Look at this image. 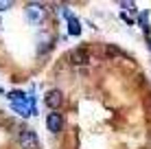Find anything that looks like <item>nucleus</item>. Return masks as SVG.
<instances>
[{"mask_svg":"<svg viewBox=\"0 0 151 149\" xmlns=\"http://www.w3.org/2000/svg\"><path fill=\"white\" fill-rule=\"evenodd\" d=\"M7 96H9V101H11V107L20 116H24V119H29L31 114L37 112L35 110V96L33 94H27V92H22V90H11Z\"/></svg>","mask_w":151,"mask_h":149,"instance_id":"f257e3e1","label":"nucleus"},{"mask_svg":"<svg viewBox=\"0 0 151 149\" xmlns=\"http://www.w3.org/2000/svg\"><path fill=\"white\" fill-rule=\"evenodd\" d=\"M18 145L20 149H40V138L31 127H22L18 134Z\"/></svg>","mask_w":151,"mask_h":149,"instance_id":"f03ea898","label":"nucleus"},{"mask_svg":"<svg viewBox=\"0 0 151 149\" xmlns=\"http://www.w3.org/2000/svg\"><path fill=\"white\" fill-rule=\"evenodd\" d=\"M24 15L31 24H42L46 18V7L42 2H29L27 9H24Z\"/></svg>","mask_w":151,"mask_h":149,"instance_id":"7ed1b4c3","label":"nucleus"},{"mask_svg":"<svg viewBox=\"0 0 151 149\" xmlns=\"http://www.w3.org/2000/svg\"><path fill=\"white\" fill-rule=\"evenodd\" d=\"M61 101H64V94H61V90H48L46 92V96H44V103L46 107H50V110H57V107H61Z\"/></svg>","mask_w":151,"mask_h":149,"instance_id":"20e7f679","label":"nucleus"},{"mask_svg":"<svg viewBox=\"0 0 151 149\" xmlns=\"http://www.w3.org/2000/svg\"><path fill=\"white\" fill-rule=\"evenodd\" d=\"M46 127H48L50 132H59L61 127H64V116L59 114V112H50L48 116H46Z\"/></svg>","mask_w":151,"mask_h":149,"instance_id":"39448f33","label":"nucleus"},{"mask_svg":"<svg viewBox=\"0 0 151 149\" xmlns=\"http://www.w3.org/2000/svg\"><path fill=\"white\" fill-rule=\"evenodd\" d=\"M64 15L68 18V35H75V37H79L81 35V22H79V18H75L68 9H64Z\"/></svg>","mask_w":151,"mask_h":149,"instance_id":"423d86ee","label":"nucleus"},{"mask_svg":"<svg viewBox=\"0 0 151 149\" xmlns=\"http://www.w3.org/2000/svg\"><path fill=\"white\" fill-rule=\"evenodd\" d=\"M70 61H72V64H86V61H88L86 48H75V50L70 53Z\"/></svg>","mask_w":151,"mask_h":149,"instance_id":"0eeeda50","label":"nucleus"},{"mask_svg":"<svg viewBox=\"0 0 151 149\" xmlns=\"http://www.w3.org/2000/svg\"><path fill=\"white\" fill-rule=\"evenodd\" d=\"M138 24L142 27V31L149 35V11H142L140 13V18H138Z\"/></svg>","mask_w":151,"mask_h":149,"instance_id":"6e6552de","label":"nucleus"},{"mask_svg":"<svg viewBox=\"0 0 151 149\" xmlns=\"http://www.w3.org/2000/svg\"><path fill=\"white\" fill-rule=\"evenodd\" d=\"M123 9H127V11H134L136 9V2H129V0H123V2H118Z\"/></svg>","mask_w":151,"mask_h":149,"instance_id":"1a4fd4ad","label":"nucleus"},{"mask_svg":"<svg viewBox=\"0 0 151 149\" xmlns=\"http://www.w3.org/2000/svg\"><path fill=\"white\" fill-rule=\"evenodd\" d=\"M7 9H11V2L9 0H0V11H7Z\"/></svg>","mask_w":151,"mask_h":149,"instance_id":"9d476101","label":"nucleus"},{"mask_svg":"<svg viewBox=\"0 0 151 149\" xmlns=\"http://www.w3.org/2000/svg\"><path fill=\"white\" fill-rule=\"evenodd\" d=\"M147 44H149V46H151V37H149V40H147Z\"/></svg>","mask_w":151,"mask_h":149,"instance_id":"9b49d317","label":"nucleus"}]
</instances>
